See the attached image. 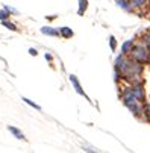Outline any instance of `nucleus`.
<instances>
[{
  "mask_svg": "<svg viewBox=\"0 0 150 153\" xmlns=\"http://www.w3.org/2000/svg\"><path fill=\"white\" fill-rule=\"evenodd\" d=\"M129 56L134 61H137V62H140L143 65H150V50H149V47L144 44L143 41L135 42V46L131 50Z\"/></svg>",
  "mask_w": 150,
  "mask_h": 153,
  "instance_id": "nucleus-1",
  "label": "nucleus"
},
{
  "mask_svg": "<svg viewBox=\"0 0 150 153\" xmlns=\"http://www.w3.org/2000/svg\"><path fill=\"white\" fill-rule=\"evenodd\" d=\"M131 88H132V93H134V96L140 100V102H143V103H146L147 102V94H146V90H144V83L143 82H138V83H132L131 85Z\"/></svg>",
  "mask_w": 150,
  "mask_h": 153,
  "instance_id": "nucleus-2",
  "label": "nucleus"
},
{
  "mask_svg": "<svg viewBox=\"0 0 150 153\" xmlns=\"http://www.w3.org/2000/svg\"><path fill=\"white\" fill-rule=\"evenodd\" d=\"M70 82L73 83V88H74V91L79 94V96H82V97H85L87 100H90L88 99V96L85 94V91H83V88H82V85H80V82L77 80V77L74 76V74H70Z\"/></svg>",
  "mask_w": 150,
  "mask_h": 153,
  "instance_id": "nucleus-3",
  "label": "nucleus"
},
{
  "mask_svg": "<svg viewBox=\"0 0 150 153\" xmlns=\"http://www.w3.org/2000/svg\"><path fill=\"white\" fill-rule=\"evenodd\" d=\"M117 2V6L120 8V9H123V11H126V12H137V9L131 5V2L129 0H115Z\"/></svg>",
  "mask_w": 150,
  "mask_h": 153,
  "instance_id": "nucleus-4",
  "label": "nucleus"
},
{
  "mask_svg": "<svg viewBox=\"0 0 150 153\" xmlns=\"http://www.w3.org/2000/svg\"><path fill=\"white\" fill-rule=\"evenodd\" d=\"M135 38H132V39H126L123 44H121V53H124V55H129L131 53V50L134 49V46H135Z\"/></svg>",
  "mask_w": 150,
  "mask_h": 153,
  "instance_id": "nucleus-5",
  "label": "nucleus"
},
{
  "mask_svg": "<svg viewBox=\"0 0 150 153\" xmlns=\"http://www.w3.org/2000/svg\"><path fill=\"white\" fill-rule=\"evenodd\" d=\"M41 33L42 35H47V36H61L59 29H55V27H50V26L41 27Z\"/></svg>",
  "mask_w": 150,
  "mask_h": 153,
  "instance_id": "nucleus-6",
  "label": "nucleus"
},
{
  "mask_svg": "<svg viewBox=\"0 0 150 153\" xmlns=\"http://www.w3.org/2000/svg\"><path fill=\"white\" fill-rule=\"evenodd\" d=\"M8 130L12 134V137H15L17 140H21V141H26V137H25V134L21 132V130L18 129V127H15V126H8Z\"/></svg>",
  "mask_w": 150,
  "mask_h": 153,
  "instance_id": "nucleus-7",
  "label": "nucleus"
},
{
  "mask_svg": "<svg viewBox=\"0 0 150 153\" xmlns=\"http://www.w3.org/2000/svg\"><path fill=\"white\" fill-rule=\"evenodd\" d=\"M129 2H131V5L137 9V12L141 11V9H146V8L149 6V0H129Z\"/></svg>",
  "mask_w": 150,
  "mask_h": 153,
  "instance_id": "nucleus-8",
  "label": "nucleus"
},
{
  "mask_svg": "<svg viewBox=\"0 0 150 153\" xmlns=\"http://www.w3.org/2000/svg\"><path fill=\"white\" fill-rule=\"evenodd\" d=\"M59 33H61V36H62V38H65V39H70V38H73V36H74L73 29H71V27H68V26H62V27H59Z\"/></svg>",
  "mask_w": 150,
  "mask_h": 153,
  "instance_id": "nucleus-9",
  "label": "nucleus"
},
{
  "mask_svg": "<svg viewBox=\"0 0 150 153\" xmlns=\"http://www.w3.org/2000/svg\"><path fill=\"white\" fill-rule=\"evenodd\" d=\"M79 8H77V15H83L88 9V0H77Z\"/></svg>",
  "mask_w": 150,
  "mask_h": 153,
  "instance_id": "nucleus-10",
  "label": "nucleus"
},
{
  "mask_svg": "<svg viewBox=\"0 0 150 153\" xmlns=\"http://www.w3.org/2000/svg\"><path fill=\"white\" fill-rule=\"evenodd\" d=\"M2 25H3V27H6V29H9V30H12V32H17V30H18L17 25H14L12 21H9V20H3Z\"/></svg>",
  "mask_w": 150,
  "mask_h": 153,
  "instance_id": "nucleus-11",
  "label": "nucleus"
},
{
  "mask_svg": "<svg viewBox=\"0 0 150 153\" xmlns=\"http://www.w3.org/2000/svg\"><path fill=\"white\" fill-rule=\"evenodd\" d=\"M141 120H144V121L150 123V103H149V102H146V108H144V115H143V118H141Z\"/></svg>",
  "mask_w": 150,
  "mask_h": 153,
  "instance_id": "nucleus-12",
  "label": "nucleus"
},
{
  "mask_svg": "<svg viewBox=\"0 0 150 153\" xmlns=\"http://www.w3.org/2000/svg\"><path fill=\"white\" fill-rule=\"evenodd\" d=\"M21 100H23L26 105H29L30 108H33V109H36V111H41V106L39 105H36L33 100H30V99H27V97H23V99H21Z\"/></svg>",
  "mask_w": 150,
  "mask_h": 153,
  "instance_id": "nucleus-13",
  "label": "nucleus"
},
{
  "mask_svg": "<svg viewBox=\"0 0 150 153\" xmlns=\"http://www.w3.org/2000/svg\"><path fill=\"white\" fill-rule=\"evenodd\" d=\"M9 17H11V12L8 11V9H0V21H3V20H9Z\"/></svg>",
  "mask_w": 150,
  "mask_h": 153,
  "instance_id": "nucleus-14",
  "label": "nucleus"
},
{
  "mask_svg": "<svg viewBox=\"0 0 150 153\" xmlns=\"http://www.w3.org/2000/svg\"><path fill=\"white\" fill-rule=\"evenodd\" d=\"M109 49H111L112 52L117 50V39H115L114 36H109Z\"/></svg>",
  "mask_w": 150,
  "mask_h": 153,
  "instance_id": "nucleus-15",
  "label": "nucleus"
},
{
  "mask_svg": "<svg viewBox=\"0 0 150 153\" xmlns=\"http://www.w3.org/2000/svg\"><path fill=\"white\" fill-rule=\"evenodd\" d=\"M44 58H46V61H47V62H53V55H52V53H46V55H44Z\"/></svg>",
  "mask_w": 150,
  "mask_h": 153,
  "instance_id": "nucleus-16",
  "label": "nucleus"
},
{
  "mask_svg": "<svg viewBox=\"0 0 150 153\" xmlns=\"http://www.w3.org/2000/svg\"><path fill=\"white\" fill-rule=\"evenodd\" d=\"M29 55H30V56H36V55H38V50L33 49V47H30V49H29Z\"/></svg>",
  "mask_w": 150,
  "mask_h": 153,
  "instance_id": "nucleus-17",
  "label": "nucleus"
},
{
  "mask_svg": "<svg viewBox=\"0 0 150 153\" xmlns=\"http://www.w3.org/2000/svg\"><path fill=\"white\" fill-rule=\"evenodd\" d=\"M3 8H5V9H8V11H9V12H11V14H17V11H15V9H14V8H11V6H8V5H5V6H3Z\"/></svg>",
  "mask_w": 150,
  "mask_h": 153,
  "instance_id": "nucleus-18",
  "label": "nucleus"
},
{
  "mask_svg": "<svg viewBox=\"0 0 150 153\" xmlns=\"http://www.w3.org/2000/svg\"><path fill=\"white\" fill-rule=\"evenodd\" d=\"M83 150H85V152H96V150H94V149H91V147H85Z\"/></svg>",
  "mask_w": 150,
  "mask_h": 153,
  "instance_id": "nucleus-19",
  "label": "nucleus"
},
{
  "mask_svg": "<svg viewBox=\"0 0 150 153\" xmlns=\"http://www.w3.org/2000/svg\"><path fill=\"white\" fill-rule=\"evenodd\" d=\"M147 8H149V11H147V17L150 18V0H149V6H147Z\"/></svg>",
  "mask_w": 150,
  "mask_h": 153,
  "instance_id": "nucleus-20",
  "label": "nucleus"
},
{
  "mask_svg": "<svg viewBox=\"0 0 150 153\" xmlns=\"http://www.w3.org/2000/svg\"><path fill=\"white\" fill-rule=\"evenodd\" d=\"M56 18V15H50V17H47V20H55Z\"/></svg>",
  "mask_w": 150,
  "mask_h": 153,
  "instance_id": "nucleus-21",
  "label": "nucleus"
}]
</instances>
